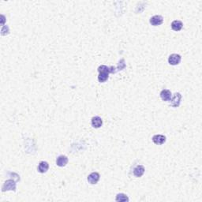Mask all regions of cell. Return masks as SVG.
Returning <instances> with one entry per match:
<instances>
[{"label":"cell","mask_w":202,"mask_h":202,"mask_svg":"<svg viewBox=\"0 0 202 202\" xmlns=\"http://www.w3.org/2000/svg\"><path fill=\"white\" fill-rule=\"evenodd\" d=\"M98 72H99L98 80L99 82L103 83L108 79L109 73H111V69L110 67H107V65H102L98 68Z\"/></svg>","instance_id":"obj_1"},{"label":"cell","mask_w":202,"mask_h":202,"mask_svg":"<svg viewBox=\"0 0 202 202\" xmlns=\"http://www.w3.org/2000/svg\"><path fill=\"white\" fill-rule=\"evenodd\" d=\"M2 192H5V191L7 190H16V183L14 182V181L13 180L9 179L7 181H5L4 185H2Z\"/></svg>","instance_id":"obj_2"},{"label":"cell","mask_w":202,"mask_h":202,"mask_svg":"<svg viewBox=\"0 0 202 202\" xmlns=\"http://www.w3.org/2000/svg\"><path fill=\"white\" fill-rule=\"evenodd\" d=\"M181 60V55L178 54H171L168 58V62L170 65H176L180 63Z\"/></svg>","instance_id":"obj_3"},{"label":"cell","mask_w":202,"mask_h":202,"mask_svg":"<svg viewBox=\"0 0 202 202\" xmlns=\"http://www.w3.org/2000/svg\"><path fill=\"white\" fill-rule=\"evenodd\" d=\"M149 22L153 26H158V25H160V24H163V17L160 16V15H155V16L150 18Z\"/></svg>","instance_id":"obj_4"},{"label":"cell","mask_w":202,"mask_h":202,"mask_svg":"<svg viewBox=\"0 0 202 202\" xmlns=\"http://www.w3.org/2000/svg\"><path fill=\"white\" fill-rule=\"evenodd\" d=\"M181 95L179 92H176L174 95L173 97H171V99L170 101V106L173 107H178L180 105V102H181Z\"/></svg>","instance_id":"obj_5"},{"label":"cell","mask_w":202,"mask_h":202,"mask_svg":"<svg viewBox=\"0 0 202 202\" xmlns=\"http://www.w3.org/2000/svg\"><path fill=\"white\" fill-rule=\"evenodd\" d=\"M152 141H153L155 144L161 145V144H164V143L166 142V137H165L164 135L162 134L154 135L153 137H152Z\"/></svg>","instance_id":"obj_6"},{"label":"cell","mask_w":202,"mask_h":202,"mask_svg":"<svg viewBox=\"0 0 202 202\" xmlns=\"http://www.w3.org/2000/svg\"><path fill=\"white\" fill-rule=\"evenodd\" d=\"M99 177H100V176H99V173L92 172L88 176V178H87V180H88V181L89 182L90 184H92V185H94V184H96L98 181H99Z\"/></svg>","instance_id":"obj_7"},{"label":"cell","mask_w":202,"mask_h":202,"mask_svg":"<svg viewBox=\"0 0 202 202\" xmlns=\"http://www.w3.org/2000/svg\"><path fill=\"white\" fill-rule=\"evenodd\" d=\"M91 124H92V127L98 129V128L101 127V125H103V120L99 116H95L92 118Z\"/></svg>","instance_id":"obj_8"},{"label":"cell","mask_w":202,"mask_h":202,"mask_svg":"<svg viewBox=\"0 0 202 202\" xmlns=\"http://www.w3.org/2000/svg\"><path fill=\"white\" fill-rule=\"evenodd\" d=\"M160 97L163 101H170L172 97V94L170 92V90L168 89H163L160 92Z\"/></svg>","instance_id":"obj_9"},{"label":"cell","mask_w":202,"mask_h":202,"mask_svg":"<svg viewBox=\"0 0 202 202\" xmlns=\"http://www.w3.org/2000/svg\"><path fill=\"white\" fill-rule=\"evenodd\" d=\"M68 163V158L65 156V155H59L58 158H57L56 159V164L57 166H61V167H62V166H65V165L67 164Z\"/></svg>","instance_id":"obj_10"},{"label":"cell","mask_w":202,"mask_h":202,"mask_svg":"<svg viewBox=\"0 0 202 202\" xmlns=\"http://www.w3.org/2000/svg\"><path fill=\"white\" fill-rule=\"evenodd\" d=\"M144 167L142 165H137L133 170V174L135 177L137 178H140L144 174Z\"/></svg>","instance_id":"obj_11"},{"label":"cell","mask_w":202,"mask_h":202,"mask_svg":"<svg viewBox=\"0 0 202 202\" xmlns=\"http://www.w3.org/2000/svg\"><path fill=\"white\" fill-rule=\"evenodd\" d=\"M49 168V164L46 161H42L40 163H39V166H38V171L39 173H46L48 170Z\"/></svg>","instance_id":"obj_12"},{"label":"cell","mask_w":202,"mask_h":202,"mask_svg":"<svg viewBox=\"0 0 202 202\" xmlns=\"http://www.w3.org/2000/svg\"><path fill=\"white\" fill-rule=\"evenodd\" d=\"M183 26V24L181 21H178V20H175V21H172L171 23V28H172L174 31H180V30L182 28Z\"/></svg>","instance_id":"obj_13"},{"label":"cell","mask_w":202,"mask_h":202,"mask_svg":"<svg viewBox=\"0 0 202 202\" xmlns=\"http://www.w3.org/2000/svg\"><path fill=\"white\" fill-rule=\"evenodd\" d=\"M115 200L116 201H129L128 196L125 194H124V193H118L116 196Z\"/></svg>","instance_id":"obj_14"}]
</instances>
